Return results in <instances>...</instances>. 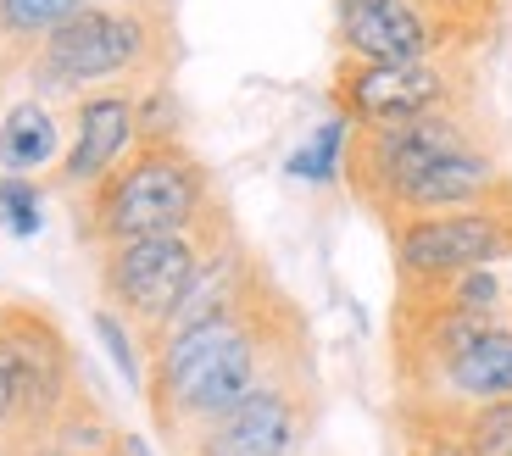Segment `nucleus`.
<instances>
[{
	"label": "nucleus",
	"mask_w": 512,
	"mask_h": 456,
	"mask_svg": "<svg viewBox=\"0 0 512 456\" xmlns=\"http://www.w3.org/2000/svg\"><path fill=\"white\" fill-rule=\"evenodd\" d=\"M179 51L173 34V0H95L73 12L34 56L28 84L34 101H84L95 89H128L134 78L167 84V67Z\"/></svg>",
	"instance_id": "nucleus-2"
},
{
	"label": "nucleus",
	"mask_w": 512,
	"mask_h": 456,
	"mask_svg": "<svg viewBox=\"0 0 512 456\" xmlns=\"http://www.w3.org/2000/svg\"><path fill=\"white\" fill-rule=\"evenodd\" d=\"M17 434V368H12V351L0 340V445Z\"/></svg>",
	"instance_id": "nucleus-20"
},
{
	"label": "nucleus",
	"mask_w": 512,
	"mask_h": 456,
	"mask_svg": "<svg viewBox=\"0 0 512 456\" xmlns=\"http://www.w3.org/2000/svg\"><path fill=\"white\" fill-rule=\"evenodd\" d=\"M56 151H62V123H56V112L45 101H17L6 106V117H0V173H45V167H56Z\"/></svg>",
	"instance_id": "nucleus-14"
},
{
	"label": "nucleus",
	"mask_w": 512,
	"mask_h": 456,
	"mask_svg": "<svg viewBox=\"0 0 512 456\" xmlns=\"http://www.w3.org/2000/svg\"><path fill=\"white\" fill-rule=\"evenodd\" d=\"M407 456H479L462 434V412L407 406Z\"/></svg>",
	"instance_id": "nucleus-16"
},
{
	"label": "nucleus",
	"mask_w": 512,
	"mask_h": 456,
	"mask_svg": "<svg viewBox=\"0 0 512 456\" xmlns=\"http://www.w3.org/2000/svg\"><path fill=\"white\" fill-rule=\"evenodd\" d=\"M295 373H312L307 323L268 279L240 312L195 323L156 345L140 395L151 401V423L162 429V440L179 445L201 423L240 406L251 390L273 379H295Z\"/></svg>",
	"instance_id": "nucleus-1"
},
{
	"label": "nucleus",
	"mask_w": 512,
	"mask_h": 456,
	"mask_svg": "<svg viewBox=\"0 0 512 456\" xmlns=\"http://www.w3.org/2000/svg\"><path fill=\"white\" fill-rule=\"evenodd\" d=\"M512 178L501 173V162L474 145V151H457L446 162H435L429 173H418L396 201L379 212V223H401V217H429V212H457V206H479L490 195H501Z\"/></svg>",
	"instance_id": "nucleus-13"
},
{
	"label": "nucleus",
	"mask_w": 512,
	"mask_h": 456,
	"mask_svg": "<svg viewBox=\"0 0 512 456\" xmlns=\"http://www.w3.org/2000/svg\"><path fill=\"white\" fill-rule=\"evenodd\" d=\"M218 206L212 173L184 140L167 145H134L95 190L78 195V240L95 251L151 234H184Z\"/></svg>",
	"instance_id": "nucleus-3"
},
{
	"label": "nucleus",
	"mask_w": 512,
	"mask_h": 456,
	"mask_svg": "<svg viewBox=\"0 0 512 456\" xmlns=\"http://www.w3.org/2000/svg\"><path fill=\"white\" fill-rule=\"evenodd\" d=\"M346 140H351L346 117L318 123V134H312V140L290 156V173L307 178V184H329V178H340V173H346Z\"/></svg>",
	"instance_id": "nucleus-17"
},
{
	"label": "nucleus",
	"mask_w": 512,
	"mask_h": 456,
	"mask_svg": "<svg viewBox=\"0 0 512 456\" xmlns=\"http://www.w3.org/2000/svg\"><path fill=\"white\" fill-rule=\"evenodd\" d=\"M390 251H396V273L407 290L423 284H446L474 267L512 262V184L479 206H457V212H429V217H401L384 223Z\"/></svg>",
	"instance_id": "nucleus-5"
},
{
	"label": "nucleus",
	"mask_w": 512,
	"mask_h": 456,
	"mask_svg": "<svg viewBox=\"0 0 512 456\" xmlns=\"http://www.w3.org/2000/svg\"><path fill=\"white\" fill-rule=\"evenodd\" d=\"M496 401H512V323H485L429 379L407 390V406H435V412H474Z\"/></svg>",
	"instance_id": "nucleus-12"
},
{
	"label": "nucleus",
	"mask_w": 512,
	"mask_h": 456,
	"mask_svg": "<svg viewBox=\"0 0 512 456\" xmlns=\"http://www.w3.org/2000/svg\"><path fill=\"white\" fill-rule=\"evenodd\" d=\"M423 6H440V12L462 17L474 28H490V12H496V0H423Z\"/></svg>",
	"instance_id": "nucleus-21"
},
{
	"label": "nucleus",
	"mask_w": 512,
	"mask_h": 456,
	"mask_svg": "<svg viewBox=\"0 0 512 456\" xmlns=\"http://www.w3.org/2000/svg\"><path fill=\"white\" fill-rule=\"evenodd\" d=\"M0 340H6L12 368H17V434L12 440H28V434H39L62 412V401L84 379H78V362H73V345H67L62 323L39 301H17V295L0 301Z\"/></svg>",
	"instance_id": "nucleus-9"
},
{
	"label": "nucleus",
	"mask_w": 512,
	"mask_h": 456,
	"mask_svg": "<svg viewBox=\"0 0 512 456\" xmlns=\"http://www.w3.org/2000/svg\"><path fill=\"white\" fill-rule=\"evenodd\" d=\"M229 223H234L229 206L218 201L195 228H184V234H151V240H128V245L95 251V279H101V295H106L101 306L117 312L128 329L151 345L162 334V323L173 317L179 295L190 290L201 256L212 251V240Z\"/></svg>",
	"instance_id": "nucleus-4"
},
{
	"label": "nucleus",
	"mask_w": 512,
	"mask_h": 456,
	"mask_svg": "<svg viewBox=\"0 0 512 456\" xmlns=\"http://www.w3.org/2000/svg\"><path fill=\"white\" fill-rule=\"evenodd\" d=\"M0 456H62V451H45V445H28V440H12V445H0Z\"/></svg>",
	"instance_id": "nucleus-23"
},
{
	"label": "nucleus",
	"mask_w": 512,
	"mask_h": 456,
	"mask_svg": "<svg viewBox=\"0 0 512 456\" xmlns=\"http://www.w3.org/2000/svg\"><path fill=\"white\" fill-rule=\"evenodd\" d=\"M84 6L95 0H0V84L23 73L28 56Z\"/></svg>",
	"instance_id": "nucleus-15"
},
{
	"label": "nucleus",
	"mask_w": 512,
	"mask_h": 456,
	"mask_svg": "<svg viewBox=\"0 0 512 456\" xmlns=\"http://www.w3.org/2000/svg\"><path fill=\"white\" fill-rule=\"evenodd\" d=\"M485 28L423 0H334L340 62H435L468 51Z\"/></svg>",
	"instance_id": "nucleus-8"
},
{
	"label": "nucleus",
	"mask_w": 512,
	"mask_h": 456,
	"mask_svg": "<svg viewBox=\"0 0 512 456\" xmlns=\"http://www.w3.org/2000/svg\"><path fill=\"white\" fill-rule=\"evenodd\" d=\"M90 323H95L101 351L112 356V368L123 373V384H128V390H145V362H140V351H134V329H128L117 312H106V306H95Z\"/></svg>",
	"instance_id": "nucleus-19"
},
{
	"label": "nucleus",
	"mask_w": 512,
	"mask_h": 456,
	"mask_svg": "<svg viewBox=\"0 0 512 456\" xmlns=\"http://www.w3.org/2000/svg\"><path fill=\"white\" fill-rule=\"evenodd\" d=\"M312 418H318L312 373H295V379H273L262 390H251L223 418L184 434L173 451L179 456H290L307 440Z\"/></svg>",
	"instance_id": "nucleus-10"
},
{
	"label": "nucleus",
	"mask_w": 512,
	"mask_h": 456,
	"mask_svg": "<svg viewBox=\"0 0 512 456\" xmlns=\"http://www.w3.org/2000/svg\"><path fill=\"white\" fill-rule=\"evenodd\" d=\"M134 101H140V89H95V95L73 101V140H67L62 162L51 167V190L78 201L134 151Z\"/></svg>",
	"instance_id": "nucleus-11"
},
{
	"label": "nucleus",
	"mask_w": 512,
	"mask_h": 456,
	"mask_svg": "<svg viewBox=\"0 0 512 456\" xmlns=\"http://www.w3.org/2000/svg\"><path fill=\"white\" fill-rule=\"evenodd\" d=\"M112 456H151V445H145L140 434H128V429H117V445H112Z\"/></svg>",
	"instance_id": "nucleus-22"
},
{
	"label": "nucleus",
	"mask_w": 512,
	"mask_h": 456,
	"mask_svg": "<svg viewBox=\"0 0 512 456\" xmlns=\"http://www.w3.org/2000/svg\"><path fill=\"white\" fill-rule=\"evenodd\" d=\"M0 228L12 240H34L45 228V190L23 173H0Z\"/></svg>",
	"instance_id": "nucleus-18"
},
{
	"label": "nucleus",
	"mask_w": 512,
	"mask_h": 456,
	"mask_svg": "<svg viewBox=\"0 0 512 456\" xmlns=\"http://www.w3.org/2000/svg\"><path fill=\"white\" fill-rule=\"evenodd\" d=\"M334 117L351 128H384V123H412V117L462 112L468 101V73L457 56L435 62H340L329 78Z\"/></svg>",
	"instance_id": "nucleus-7"
},
{
	"label": "nucleus",
	"mask_w": 512,
	"mask_h": 456,
	"mask_svg": "<svg viewBox=\"0 0 512 456\" xmlns=\"http://www.w3.org/2000/svg\"><path fill=\"white\" fill-rule=\"evenodd\" d=\"M479 128L468 112H435V117H412V123H384V128H351L346 140V184L373 217L396 201L418 173H429L435 162L457 151H474Z\"/></svg>",
	"instance_id": "nucleus-6"
}]
</instances>
